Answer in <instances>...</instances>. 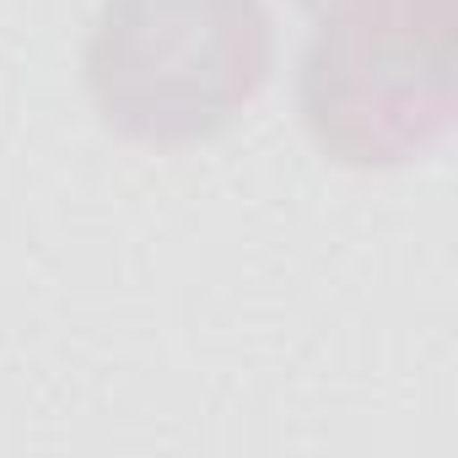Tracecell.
<instances>
[{"label":"cell","mask_w":458,"mask_h":458,"mask_svg":"<svg viewBox=\"0 0 458 458\" xmlns=\"http://www.w3.org/2000/svg\"><path fill=\"white\" fill-rule=\"evenodd\" d=\"M297 103L340 167H404L458 114V0H324Z\"/></svg>","instance_id":"cell-1"},{"label":"cell","mask_w":458,"mask_h":458,"mask_svg":"<svg viewBox=\"0 0 458 458\" xmlns=\"http://www.w3.org/2000/svg\"><path fill=\"white\" fill-rule=\"evenodd\" d=\"M276 65L265 0H103L87 38L98 119L140 146H194L233 124Z\"/></svg>","instance_id":"cell-2"},{"label":"cell","mask_w":458,"mask_h":458,"mask_svg":"<svg viewBox=\"0 0 458 458\" xmlns=\"http://www.w3.org/2000/svg\"><path fill=\"white\" fill-rule=\"evenodd\" d=\"M297 6H308V12H318V6H324V0H297Z\"/></svg>","instance_id":"cell-3"}]
</instances>
